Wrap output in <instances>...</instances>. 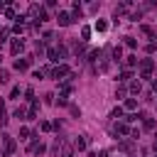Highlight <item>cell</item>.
Listing matches in <instances>:
<instances>
[{
  "label": "cell",
  "instance_id": "3957f363",
  "mask_svg": "<svg viewBox=\"0 0 157 157\" xmlns=\"http://www.w3.org/2000/svg\"><path fill=\"white\" fill-rule=\"evenodd\" d=\"M2 145H5V157H12L15 155V140L10 135H2Z\"/></svg>",
  "mask_w": 157,
  "mask_h": 157
},
{
  "label": "cell",
  "instance_id": "6da1fadb",
  "mask_svg": "<svg viewBox=\"0 0 157 157\" xmlns=\"http://www.w3.org/2000/svg\"><path fill=\"white\" fill-rule=\"evenodd\" d=\"M152 69H155V61H152V59H142V61H140V74H142V78H152Z\"/></svg>",
  "mask_w": 157,
  "mask_h": 157
},
{
  "label": "cell",
  "instance_id": "7c38bea8",
  "mask_svg": "<svg viewBox=\"0 0 157 157\" xmlns=\"http://www.w3.org/2000/svg\"><path fill=\"white\" fill-rule=\"evenodd\" d=\"M74 150H86V140L83 137H76L74 140Z\"/></svg>",
  "mask_w": 157,
  "mask_h": 157
},
{
  "label": "cell",
  "instance_id": "83f0119b",
  "mask_svg": "<svg viewBox=\"0 0 157 157\" xmlns=\"http://www.w3.org/2000/svg\"><path fill=\"white\" fill-rule=\"evenodd\" d=\"M128 78H130V71H123V74H120V83H125Z\"/></svg>",
  "mask_w": 157,
  "mask_h": 157
},
{
  "label": "cell",
  "instance_id": "30bf717a",
  "mask_svg": "<svg viewBox=\"0 0 157 157\" xmlns=\"http://www.w3.org/2000/svg\"><path fill=\"white\" fill-rule=\"evenodd\" d=\"M47 56H49V61H54V64H59V54H56V47H49V52H47Z\"/></svg>",
  "mask_w": 157,
  "mask_h": 157
},
{
  "label": "cell",
  "instance_id": "4fadbf2b",
  "mask_svg": "<svg viewBox=\"0 0 157 157\" xmlns=\"http://www.w3.org/2000/svg\"><path fill=\"white\" fill-rule=\"evenodd\" d=\"M142 128H145V130H152V128H155V120H152V118H142Z\"/></svg>",
  "mask_w": 157,
  "mask_h": 157
},
{
  "label": "cell",
  "instance_id": "52a82bcc",
  "mask_svg": "<svg viewBox=\"0 0 157 157\" xmlns=\"http://www.w3.org/2000/svg\"><path fill=\"white\" fill-rule=\"evenodd\" d=\"M15 69H17V71H27V69H29V59H17V61H15Z\"/></svg>",
  "mask_w": 157,
  "mask_h": 157
},
{
  "label": "cell",
  "instance_id": "d6986e66",
  "mask_svg": "<svg viewBox=\"0 0 157 157\" xmlns=\"http://www.w3.org/2000/svg\"><path fill=\"white\" fill-rule=\"evenodd\" d=\"M135 64H137V56H135V54H130V56L125 59V66H135Z\"/></svg>",
  "mask_w": 157,
  "mask_h": 157
},
{
  "label": "cell",
  "instance_id": "4dcf8cb0",
  "mask_svg": "<svg viewBox=\"0 0 157 157\" xmlns=\"http://www.w3.org/2000/svg\"><path fill=\"white\" fill-rule=\"evenodd\" d=\"M152 147H155V152H157V140H155V145H152Z\"/></svg>",
  "mask_w": 157,
  "mask_h": 157
},
{
  "label": "cell",
  "instance_id": "d4e9b609",
  "mask_svg": "<svg viewBox=\"0 0 157 157\" xmlns=\"http://www.w3.org/2000/svg\"><path fill=\"white\" fill-rule=\"evenodd\" d=\"M20 137H22V140L29 137V128H20Z\"/></svg>",
  "mask_w": 157,
  "mask_h": 157
},
{
  "label": "cell",
  "instance_id": "277c9868",
  "mask_svg": "<svg viewBox=\"0 0 157 157\" xmlns=\"http://www.w3.org/2000/svg\"><path fill=\"white\" fill-rule=\"evenodd\" d=\"M128 132H130L128 123H115L113 125V135H128Z\"/></svg>",
  "mask_w": 157,
  "mask_h": 157
},
{
  "label": "cell",
  "instance_id": "e0dca14e",
  "mask_svg": "<svg viewBox=\"0 0 157 157\" xmlns=\"http://www.w3.org/2000/svg\"><path fill=\"white\" fill-rule=\"evenodd\" d=\"M140 91H142L140 81H132V83H130V93H140Z\"/></svg>",
  "mask_w": 157,
  "mask_h": 157
},
{
  "label": "cell",
  "instance_id": "9c48e42d",
  "mask_svg": "<svg viewBox=\"0 0 157 157\" xmlns=\"http://www.w3.org/2000/svg\"><path fill=\"white\" fill-rule=\"evenodd\" d=\"M10 49H12V54H20V52H22V49H25V44H22V39H15V42H12V47H10Z\"/></svg>",
  "mask_w": 157,
  "mask_h": 157
},
{
  "label": "cell",
  "instance_id": "f546056e",
  "mask_svg": "<svg viewBox=\"0 0 157 157\" xmlns=\"http://www.w3.org/2000/svg\"><path fill=\"white\" fill-rule=\"evenodd\" d=\"M96 157H108V150H101V152H96Z\"/></svg>",
  "mask_w": 157,
  "mask_h": 157
},
{
  "label": "cell",
  "instance_id": "8992f818",
  "mask_svg": "<svg viewBox=\"0 0 157 157\" xmlns=\"http://www.w3.org/2000/svg\"><path fill=\"white\" fill-rule=\"evenodd\" d=\"M56 22H59L61 27H66V25H71V15H69V12H59V15H56Z\"/></svg>",
  "mask_w": 157,
  "mask_h": 157
},
{
  "label": "cell",
  "instance_id": "ffe728a7",
  "mask_svg": "<svg viewBox=\"0 0 157 157\" xmlns=\"http://www.w3.org/2000/svg\"><path fill=\"white\" fill-rule=\"evenodd\" d=\"M96 29H98V32H105V29H108V25H105L103 20H98V22H96Z\"/></svg>",
  "mask_w": 157,
  "mask_h": 157
},
{
  "label": "cell",
  "instance_id": "2e32d148",
  "mask_svg": "<svg viewBox=\"0 0 157 157\" xmlns=\"http://www.w3.org/2000/svg\"><path fill=\"white\" fill-rule=\"evenodd\" d=\"M113 59H115V61L123 59V49H120V47H113Z\"/></svg>",
  "mask_w": 157,
  "mask_h": 157
},
{
  "label": "cell",
  "instance_id": "7a4b0ae2",
  "mask_svg": "<svg viewBox=\"0 0 157 157\" xmlns=\"http://www.w3.org/2000/svg\"><path fill=\"white\" fill-rule=\"evenodd\" d=\"M52 76H54V78H64V76H71V69H69L66 64H59L56 69H52Z\"/></svg>",
  "mask_w": 157,
  "mask_h": 157
},
{
  "label": "cell",
  "instance_id": "f1b7e54d",
  "mask_svg": "<svg viewBox=\"0 0 157 157\" xmlns=\"http://www.w3.org/2000/svg\"><path fill=\"white\" fill-rule=\"evenodd\" d=\"M25 115H27V113H25L22 108H17V110H15V118H25Z\"/></svg>",
  "mask_w": 157,
  "mask_h": 157
},
{
  "label": "cell",
  "instance_id": "9a60e30c",
  "mask_svg": "<svg viewBox=\"0 0 157 157\" xmlns=\"http://www.w3.org/2000/svg\"><path fill=\"white\" fill-rule=\"evenodd\" d=\"M56 54H59V61H61V59H66V47H64V44H59V47H56Z\"/></svg>",
  "mask_w": 157,
  "mask_h": 157
},
{
  "label": "cell",
  "instance_id": "5bb4252c",
  "mask_svg": "<svg viewBox=\"0 0 157 157\" xmlns=\"http://www.w3.org/2000/svg\"><path fill=\"white\" fill-rule=\"evenodd\" d=\"M74 52H76V54L81 56V54L86 52V47H83V42H76V44H74Z\"/></svg>",
  "mask_w": 157,
  "mask_h": 157
},
{
  "label": "cell",
  "instance_id": "603a6c76",
  "mask_svg": "<svg viewBox=\"0 0 157 157\" xmlns=\"http://www.w3.org/2000/svg\"><path fill=\"white\" fill-rule=\"evenodd\" d=\"M120 150H125V152H130V150H132V142H130V140H125V142L120 145Z\"/></svg>",
  "mask_w": 157,
  "mask_h": 157
},
{
  "label": "cell",
  "instance_id": "7402d4cb",
  "mask_svg": "<svg viewBox=\"0 0 157 157\" xmlns=\"http://www.w3.org/2000/svg\"><path fill=\"white\" fill-rule=\"evenodd\" d=\"M39 128H42V130H44V132H49V130H52V128H54V125H52V123H47V120H44V123H39Z\"/></svg>",
  "mask_w": 157,
  "mask_h": 157
},
{
  "label": "cell",
  "instance_id": "8fae6325",
  "mask_svg": "<svg viewBox=\"0 0 157 157\" xmlns=\"http://www.w3.org/2000/svg\"><path fill=\"white\" fill-rule=\"evenodd\" d=\"M140 29H142V34H147L150 39H157V34H155V29H152V27H147V25H142Z\"/></svg>",
  "mask_w": 157,
  "mask_h": 157
},
{
  "label": "cell",
  "instance_id": "484cf974",
  "mask_svg": "<svg viewBox=\"0 0 157 157\" xmlns=\"http://www.w3.org/2000/svg\"><path fill=\"white\" fill-rule=\"evenodd\" d=\"M88 34H91V29H88V27H83V29H81V39H88Z\"/></svg>",
  "mask_w": 157,
  "mask_h": 157
},
{
  "label": "cell",
  "instance_id": "ac0fdd59",
  "mask_svg": "<svg viewBox=\"0 0 157 157\" xmlns=\"http://www.w3.org/2000/svg\"><path fill=\"white\" fill-rule=\"evenodd\" d=\"M125 108H128V110H135V108H137V101H135V98H128V101H125Z\"/></svg>",
  "mask_w": 157,
  "mask_h": 157
},
{
  "label": "cell",
  "instance_id": "4316f807",
  "mask_svg": "<svg viewBox=\"0 0 157 157\" xmlns=\"http://www.w3.org/2000/svg\"><path fill=\"white\" fill-rule=\"evenodd\" d=\"M125 44H128V47H130V49H132V47H135V44H137V42H135V39H132V37H125Z\"/></svg>",
  "mask_w": 157,
  "mask_h": 157
},
{
  "label": "cell",
  "instance_id": "5b68a950",
  "mask_svg": "<svg viewBox=\"0 0 157 157\" xmlns=\"http://www.w3.org/2000/svg\"><path fill=\"white\" fill-rule=\"evenodd\" d=\"M27 150H29L32 155H42V152H44V145H42L39 140H34V142H29V147H27Z\"/></svg>",
  "mask_w": 157,
  "mask_h": 157
},
{
  "label": "cell",
  "instance_id": "cb8c5ba5",
  "mask_svg": "<svg viewBox=\"0 0 157 157\" xmlns=\"http://www.w3.org/2000/svg\"><path fill=\"white\" fill-rule=\"evenodd\" d=\"M125 96V86H118V91H115V98H123Z\"/></svg>",
  "mask_w": 157,
  "mask_h": 157
},
{
  "label": "cell",
  "instance_id": "44dd1931",
  "mask_svg": "<svg viewBox=\"0 0 157 157\" xmlns=\"http://www.w3.org/2000/svg\"><path fill=\"white\" fill-rule=\"evenodd\" d=\"M110 118H115V120H118V118H123V108H115V110L110 113Z\"/></svg>",
  "mask_w": 157,
  "mask_h": 157
},
{
  "label": "cell",
  "instance_id": "ba28073f",
  "mask_svg": "<svg viewBox=\"0 0 157 157\" xmlns=\"http://www.w3.org/2000/svg\"><path fill=\"white\" fill-rule=\"evenodd\" d=\"M61 157H74V147L66 145L64 140H61Z\"/></svg>",
  "mask_w": 157,
  "mask_h": 157
}]
</instances>
